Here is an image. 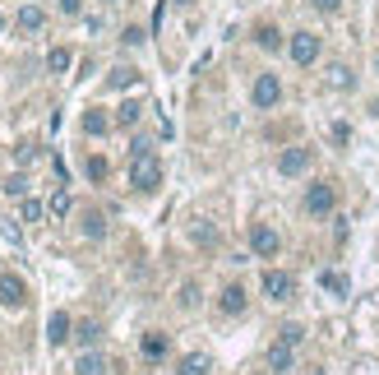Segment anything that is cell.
<instances>
[{"label": "cell", "mask_w": 379, "mask_h": 375, "mask_svg": "<svg viewBox=\"0 0 379 375\" xmlns=\"http://www.w3.org/2000/svg\"><path fill=\"white\" fill-rule=\"evenodd\" d=\"M250 102H255L259 111L278 107V102H282V79H278V75H259L255 88H250Z\"/></svg>", "instance_id": "obj_4"}, {"label": "cell", "mask_w": 379, "mask_h": 375, "mask_svg": "<svg viewBox=\"0 0 379 375\" xmlns=\"http://www.w3.org/2000/svg\"><path fill=\"white\" fill-rule=\"evenodd\" d=\"M195 301H199V287H195V282H185V287H181V306H195Z\"/></svg>", "instance_id": "obj_32"}, {"label": "cell", "mask_w": 379, "mask_h": 375, "mask_svg": "<svg viewBox=\"0 0 379 375\" xmlns=\"http://www.w3.org/2000/svg\"><path fill=\"white\" fill-rule=\"evenodd\" d=\"M5 195H28V181L23 176H5Z\"/></svg>", "instance_id": "obj_28"}, {"label": "cell", "mask_w": 379, "mask_h": 375, "mask_svg": "<svg viewBox=\"0 0 379 375\" xmlns=\"http://www.w3.org/2000/svg\"><path fill=\"white\" fill-rule=\"evenodd\" d=\"M250 250H255L259 260H273L278 250H282V236H278L269 222H255V227H250Z\"/></svg>", "instance_id": "obj_5"}, {"label": "cell", "mask_w": 379, "mask_h": 375, "mask_svg": "<svg viewBox=\"0 0 379 375\" xmlns=\"http://www.w3.org/2000/svg\"><path fill=\"white\" fill-rule=\"evenodd\" d=\"M181 375H208V357H204V352H190V357H181Z\"/></svg>", "instance_id": "obj_21"}, {"label": "cell", "mask_w": 379, "mask_h": 375, "mask_svg": "<svg viewBox=\"0 0 379 375\" xmlns=\"http://www.w3.org/2000/svg\"><path fill=\"white\" fill-rule=\"evenodd\" d=\"M106 130H111V121H106V116H102L97 107L84 111V135H106Z\"/></svg>", "instance_id": "obj_19"}, {"label": "cell", "mask_w": 379, "mask_h": 375, "mask_svg": "<svg viewBox=\"0 0 379 375\" xmlns=\"http://www.w3.org/2000/svg\"><path fill=\"white\" fill-rule=\"evenodd\" d=\"M106 5H111V0H106Z\"/></svg>", "instance_id": "obj_37"}, {"label": "cell", "mask_w": 379, "mask_h": 375, "mask_svg": "<svg viewBox=\"0 0 379 375\" xmlns=\"http://www.w3.org/2000/svg\"><path fill=\"white\" fill-rule=\"evenodd\" d=\"M46 209H51L56 218H65V213H70V190H56V195H51V204H46Z\"/></svg>", "instance_id": "obj_26"}, {"label": "cell", "mask_w": 379, "mask_h": 375, "mask_svg": "<svg viewBox=\"0 0 379 375\" xmlns=\"http://www.w3.org/2000/svg\"><path fill=\"white\" fill-rule=\"evenodd\" d=\"M88 176L93 181H102L106 176V157H88Z\"/></svg>", "instance_id": "obj_31"}, {"label": "cell", "mask_w": 379, "mask_h": 375, "mask_svg": "<svg viewBox=\"0 0 379 375\" xmlns=\"http://www.w3.org/2000/svg\"><path fill=\"white\" fill-rule=\"evenodd\" d=\"M70 338H75V325H70V315L65 311H56L51 320H46V343L61 347V343H70Z\"/></svg>", "instance_id": "obj_9"}, {"label": "cell", "mask_w": 379, "mask_h": 375, "mask_svg": "<svg viewBox=\"0 0 379 375\" xmlns=\"http://www.w3.org/2000/svg\"><path fill=\"white\" fill-rule=\"evenodd\" d=\"M61 15H70V19L84 15V0H61Z\"/></svg>", "instance_id": "obj_33"}, {"label": "cell", "mask_w": 379, "mask_h": 375, "mask_svg": "<svg viewBox=\"0 0 379 375\" xmlns=\"http://www.w3.org/2000/svg\"><path fill=\"white\" fill-rule=\"evenodd\" d=\"M162 352H167V338H162V334H144V357H162Z\"/></svg>", "instance_id": "obj_22"}, {"label": "cell", "mask_w": 379, "mask_h": 375, "mask_svg": "<svg viewBox=\"0 0 379 375\" xmlns=\"http://www.w3.org/2000/svg\"><path fill=\"white\" fill-rule=\"evenodd\" d=\"M84 236H93V241H102V236H106V213L88 209V213H84Z\"/></svg>", "instance_id": "obj_15"}, {"label": "cell", "mask_w": 379, "mask_h": 375, "mask_svg": "<svg viewBox=\"0 0 379 375\" xmlns=\"http://www.w3.org/2000/svg\"><path fill=\"white\" fill-rule=\"evenodd\" d=\"M351 84H356V79H351V65H329V88L342 93V88H351Z\"/></svg>", "instance_id": "obj_18"}, {"label": "cell", "mask_w": 379, "mask_h": 375, "mask_svg": "<svg viewBox=\"0 0 379 375\" xmlns=\"http://www.w3.org/2000/svg\"><path fill=\"white\" fill-rule=\"evenodd\" d=\"M19 213H23V222H42V200H32V195H23V209H19Z\"/></svg>", "instance_id": "obj_24"}, {"label": "cell", "mask_w": 379, "mask_h": 375, "mask_svg": "<svg viewBox=\"0 0 379 375\" xmlns=\"http://www.w3.org/2000/svg\"><path fill=\"white\" fill-rule=\"evenodd\" d=\"M106 84H111V88H135V84H139V70H130V65H116V70L106 75Z\"/></svg>", "instance_id": "obj_16"}, {"label": "cell", "mask_w": 379, "mask_h": 375, "mask_svg": "<svg viewBox=\"0 0 379 375\" xmlns=\"http://www.w3.org/2000/svg\"><path fill=\"white\" fill-rule=\"evenodd\" d=\"M259 287H264V297H269V301H291V297H296V278L282 273V269H264Z\"/></svg>", "instance_id": "obj_3"}, {"label": "cell", "mask_w": 379, "mask_h": 375, "mask_svg": "<svg viewBox=\"0 0 379 375\" xmlns=\"http://www.w3.org/2000/svg\"><path fill=\"white\" fill-rule=\"evenodd\" d=\"M287 51H291V61H296V65H315L319 61V37H315V32H291Z\"/></svg>", "instance_id": "obj_6"}, {"label": "cell", "mask_w": 379, "mask_h": 375, "mask_svg": "<svg viewBox=\"0 0 379 375\" xmlns=\"http://www.w3.org/2000/svg\"><path fill=\"white\" fill-rule=\"evenodd\" d=\"M70 65H75V56H70V47H51V51H46V70H51V75H65Z\"/></svg>", "instance_id": "obj_14"}, {"label": "cell", "mask_w": 379, "mask_h": 375, "mask_svg": "<svg viewBox=\"0 0 379 375\" xmlns=\"http://www.w3.org/2000/svg\"><path fill=\"white\" fill-rule=\"evenodd\" d=\"M310 162H315V148H282V157H278V172L282 176H301V172H310Z\"/></svg>", "instance_id": "obj_7"}, {"label": "cell", "mask_w": 379, "mask_h": 375, "mask_svg": "<svg viewBox=\"0 0 379 375\" xmlns=\"http://www.w3.org/2000/svg\"><path fill=\"white\" fill-rule=\"evenodd\" d=\"M171 5H195V0H171Z\"/></svg>", "instance_id": "obj_34"}, {"label": "cell", "mask_w": 379, "mask_h": 375, "mask_svg": "<svg viewBox=\"0 0 379 375\" xmlns=\"http://www.w3.org/2000/svg\"><path fill=\"white\" fill-rule=\"evenodd\" d=\"M130 186L144 190V195H153V190L162 186V162H157V153H153V148L130 153Z\"/></svg>", "instance_id": "obj_1"}, {"label": "cell", "mask_w": 379, "mask_h": 375, "mask_svg": "<svg viewBox=\"0 0 379 375\" xmlns=\"http://www.w3.org/2000/svg\"><path fill=\"white\" fill-rule=\"evenodd\" d=\"M144 37H148V32H144V28H135V23H130V28L121 32V42H125V47H139V42H144Z\"/></svg>", "instance_id": "obj_29"}, {"label": "cell", "mask_w": 379, "mask_h": 375, "mask_svg": "<svg viewBox=\"0 0 379 375\" xmlns=\"http://www.w3.org/2000/svg\"><path fill=\"white\" fill-rule=\"evenodd\" d=\"M217 311H222V315H241L245 311V287H241V282H227V287H222Z\"/></svg>", "instance_id": "obj_10"}, {"label": "cell", "mask_w": 379, "mask_h": 375, "mask_svg": "<svg viewBox=\"0 0 379 375\" xmlns=\"http://www.w3.org/2000/svg\"><path fill=\"white\" fill-rule=\"evenodd\" d=\"M97 334H102V329L93 325V320H88V325H79V329H75V338H79V343H84V352H88V347L97 343Z\"/></svg>", "instance_id": "obj_25"}, {"label": "cell", "mask_w": 379, "mask_h": 375, "mask_svg": "<svg viewBox=\"0 0 379 375\" xmlns=\"http://www.w3.org/2000/svg\"><path fill=\"white\" fill-rule=\"evenodd\" d=\"M75 375H106V357L102 352H84V357H79V366H75Z\"/></svg>", "instance_id": "obj_13"}, {"label": "cell", "mask_w": 379, "mask_h": 375, "mask_svg": "<svg viewBox=\"0 0 379 375\" xmlns=\"http://www.w3.org/2000/svg\"><path fill=\"white\" fill-rule=\"evenodd\" d=\"M333 209H338V186H333V181H315V186L305 190V213L329 218Z\"/></svg>", "instance_id": "obj_2"}, {"label": "cell", "mask_w": 379, "mask_h": 375, "mask_svg": "<svg viewBox=\"0 0 379 375\" xmlns=\"http://www.w3.org/2000/svg\"><path fill=\"white\" fill-rule=\"evenodd\" d=\"M319 282H324V287H329L333 297H347V278H342L338 269H324V273H319Z\"/></svg>", "instance_id": "obj_20"}, {"label": "cell", "mask_w": 379, "mask_h": 375, "mask_svg": "<svg viewBox=\"0 0 379 375\" xmlns=\"http://www.w3.org/2000/svg\"><path fill=\"white\" fill-rule=\"evenodd\" d=\"M0 28H5V15H0Z\"/></svg>", "instance_id": "obj_36"}, {"label": "cell", "mask_w": 379, "mask_h": 375, "mask_svg": "<svg viewBox=\"0 0 379 375\" xmlns=\"http://www.w3.org/2000/svg\"><path fill=\"white\" fill-rule=\"evenodd\" d=\"M291 361H296V347L278 338V343L269 347V366H273V371H291Z\"/></svg>", "instance_id": "obj_12"}, {"label": "cell", "mask_w": 379, "mask_h": 375, "mask_svg": "<svg viewBox=\"0 0 379 375\" xmlns=\"http://www.w3.org/2000/svg\"><path fill=\"white\" fill-rule=\"evenodd\" d=\"M0 306H10V311L28 306V287H23V278H14V273H0Z\"/></svg>", "instance_id": "obj_8"}, {"label": "cell", "mask_w": 379, "mask_h": 375, "mask_svg": "<svg viewBox=\"0 0 379 375\" xmlns=\"http://www.w3.org/2000/svg\"><path fill=\"white\" fill-rule=\"evenodd\" d=\"M310 10H319V15H338L342 0H310Z\"/></svg>", "instance_id": "obj_30"}, {"label": "cell", "mask_w": 379, "mask_h": 375, "mask_svg": "<svg viewBox=\"0 0 379 375\" xmlns=\"http://www.w3.org/2000/svg\"><path fill=\"white\" fill-rule=\"evenodd\" d=\"M278 338H282V343H291V347H296V343H301V338H305V329H301V325H282V329H278Z\"/></svg>", "instance_id": "obj_27"}, {"label": "cell", "mask_w": 379, "mask_h": 375, "mask_svg": "<svg viewBox=\"0 0 379 375\" xmlns=\"http://www.w3.org/2000/svg\"><path fill=\"white\" fill-rule=\"evenodd\" d=\"M375 70H379V51H375Z\"/></svg>", "instance_id": "obj_35"}, {"label": "cell", "mask_w": 379, "mask_h": 375, "mask_svg": "<svg viewBox=\"0 0 379 375\" xmlns=\"http://www.w3.org/2000/svg\"><path fill=\"white\" fill-rule=\"evenodd\" d=\"M14 23H19V32H37L46 23V10L42 5H23V10L14 15Z\"/></svg>", "instance_id": "obj_11"}, {"label": "cell", "mask_w": 379, "mask_h": 375, "mask_svg": "<svg viewBox=\"0 0 379 375\" xmlns=\"http://www.w3.org/2000/svg\"><path fill=\"white\" fill-rule=\"evenodd\" d=\"M139 116H144V107H139V102H121V107H116V125H135Z\"/></svg>", "instance_id": "obj_23"}, {"label": "cell", "mask_w": 379, "mask_h": 375, "mask_svg": "<svg viewBox=\"0 0 379 375\" xmlns=\"http://www.w3.org/2000/svg\"><path fill=\"white\" fill-rule=\"evenodd\" d=\"M255 42L264 51H278V47H282V32H278L273 23H259V28H255Z\"/></svg>", "instance_id": "obj_17"}]
</instances>
